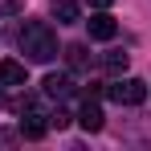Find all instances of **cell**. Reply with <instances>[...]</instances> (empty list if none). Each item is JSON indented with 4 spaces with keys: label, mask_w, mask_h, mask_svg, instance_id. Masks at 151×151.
Instances as JSON below:
<instances>
[{
    "label": "cell",
    "mask_w": 151,
    "mask_h": 151,
    "mask_svg": "<svg viewBox=\"0 0 151 151\" xmlns=\"http://www.w3.org/2000/svg\"><path fill=\"white\" fill-rule=\"evenodd\" d=\"M17 41H21V53H25L29 61H37V65H45L57 57V33H53L45 21H29L21 33H17Z\"/></svg>",
    "instance_id": "6da1fadb"
},
{
    "label": "cell",
    "mask_w": 151,
    "mask_h": 151,
    "mask_svg": "<svg viewBox=\"0 0 151 151\" xmlns=\"http://www.w3.org/2000/svg\"><path fill=\"white\" fill-rule=\"evenodd\" d=\"M106 98L119 102V106H139V102L147 98V82L143 78H119V82L106 86Z\"/></svg>",
    "instance_id": "7a4b0ae2"
},
{
    "label": "cell",
    "mask_w": 151,
    "mask_h": 151,
    "mask_svg": "<svg viewBox=\"0 0 151 151\" xmlns=\"http://www.w3.org/2000/svg\"><path fill=\"white\" fill-rule=\"evenodd\" d=\"M45 131H49V114L25 102V119H21V135H25V139H41Z\"/></svg>",
    "instance_id": "3957f363"
},
{
    "label": "cell",
    "mask_w": 151,
    "mask_h": 151,
    "mask_svg": "<svg viewBox=\"0 0 151 151\" xmlns=\"http://www.w3.org/2000/svg\"><path fill=\"white\" fill-rule=\"evenodd\" d=\"M41 90H45V98L65 102L70 94H74V78H70V74H49L45 82H41Z\"/></svg>",
    "instance_id": "277c9868"
},
{
    "label": "cell",
    "mask_w": 151,
    "mask_h": 151,
    "mask_svg": "<svg viewBox=\"0 0 151 151\" xmlns=\"http://www.w3.org/2000/svg\"><path fill=\"white\" fill-rule=\"evenodd\" d=\"M78 123H82V131L98 135V131H102V123H106V119H102V106H98L94 98H86V102H82V110H78Z\"/></svg>",
    "instance_id": "5b68a950"
},
{
    "label": "cell",
    "mask_w": 151,
    "mask_h": 151,
    "mask_svg": "<svg viewBox=\"0 0 151 151\" xmlns=\"http://www.w3.org/2000/svg\"><path fill=\"white\" fill-rule=\"evenodd\" d=\"M86 29H90V37H94V41H110V37L119 33V25H114V17H110V12H94V17L86 21Z\"/></svg>",
    "instance_id": "8992f818"
},
{
    "label": "cell",
    "mask_w": 151,
    "mask_h": 151,
    "mask_svg": "<svg viewBox=\"0 0 151 151\" xmlns=\"http://www.w3.org/2000/svg\"><path fill=\"white\" fill-rule=\"evenodd\" d=\"M12 86H25V65L12 61V57H4L0 61V90H12Z\"/></svg>",
    "instance_id": "52a82bcc"
},
{
    "label": "cell",
    "mask_w": 151,
    "mask_h": 151,
    "mask_svg": "<svg viewBox=\"0 0 151 151\" xmlns=\"http://www.w3.org/2000/svg\"><path fill=\"white\" fill-rule=\"evenodd\" d=\"M49 8H53V17H57V25H78V21H82L78 0H53Z\"/></svg>",
    "instance_id": "ba28073f"
},
{
    "label": "cell",
    "mask_w": 151,
    "mask_h": 151,
    "mask_svg": "<svg viewBox=\"0 0 151 151\" xmlns=\"http://www.w3.org/2000/svg\"><path fill=\"white\" fill-rule=\"evenodd\" d=\"M102 65H106L110 74H123L127 65H131V53H123V49H110L106 57H102Z\"/></svg>",
    "instance_id": "9c48e42d"
},
{
    "label": "cell",
    "mask_w": 151,
    "mask_h": 151,
    "mask_svg": "<svg viewBox=\"0 0 151 151\" xmlns=\"http://www.w3.org/2000/svg\"><path fill=\"white\" fill-rule=\"evenodd\" d=\"M70 65H74V70H82V65H86V61H90V53H86V45H70Z\"/></svg>",
    "instance_id": "30bf717a"
},
{
    "label": "cell",
    "mask_w": 151,
    "mask_h": 151,
    "mask_svg": "<svg viewBox=\"0 0 151 151\" xmlns=\"http://www.w3.org/2000/svg\"><path fill=\"white\" fill-rule=\"evenodd\" d=\"M90 4H94V8H110L114 0H90Z\"/></svg>",
    "instance_id": "8fae6325"
},
{
    "label": "cell",
    "mask_w": 151,
    "mask_h": 151,
    "mask_svg": "<svg viewBox=\"0 0 151 151\" xmlns=\"http://www.w3.org/2000/svg\"><path fill=\"white\" fill-rule=\"evenodd\" d=\"M0 106H4V94H0Z\"/></svg>",
    "instance_id": "7c38bea8"
}]
</instances>
